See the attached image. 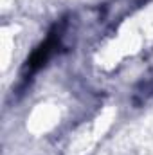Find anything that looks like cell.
<instances>
[{
	"instance_id": "6da1fadb",
	"label": "cell",
	"mask_w": 153,
	"mask_h": 155,
	"mask_svg": "<svg viewBox=\"0 0 153 155\" xmlns=\"http://www.w3.org/2000/svg\"><path fill=\"white\" fill-rule=\"evenodd\" d=\"M61 33H63V22H61V24H56V25L49 31L47 38L33 51V54L29 56V60H27V63H25V78L33 76L36 71H40V69L49 61V58L52 56V52H54L56 47L60 45Z\"/></svg>"
}]
</instances>
